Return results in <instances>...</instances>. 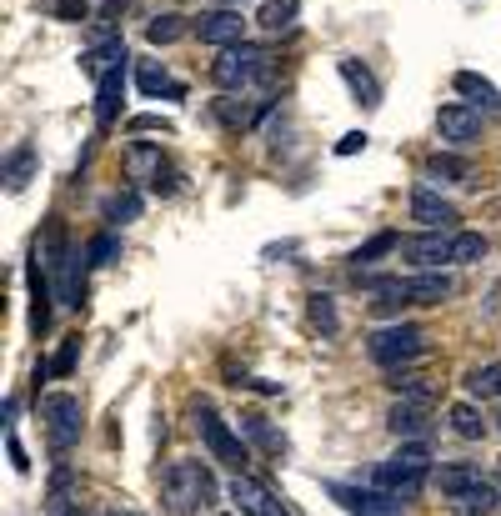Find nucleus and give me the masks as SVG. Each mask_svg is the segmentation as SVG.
Wrapping results in <instances>:
<instances>
[{
    "instance_id": "nucleus-1",
    "label": "nucleus",
    "mask_w": 501,
    "mask_h": 516,
    "mask_svg": "<svg viewBox=\"0 0 501 516\" xmlns=\"http://www.w3.org/2000/svg\"><path fill=\"white\" fill-rule=\"evenodd\" d=\"M161 496H166L171 516H196V511H206V506L216 501V476H211L206 461L181 456V461L166 466V476H161Z\"/></svg>"
},
{
    "instance_id": "nucleus-2",
    "label": "nucleus",
    "mask_w": 501,
    "mask_h": 516,
    "mask_svg": "<svg viewBox=\"0 0 501 516\" xmlns=\"http://www.w3.org/2000/svg\"><path fill=\"white\" fill-rule=\"evenodd\" d=\"M266 66H271V51L266 46H231V51H221L216 61H211V81L221 86V91H246V86H256L261 76H266Z\"/></svg>"
},
{
    "instance_id": "nucleus-3",
    "label": "nucleus",
    "mask_w": 501,
    "mask_h": 516,
    "mask_svg": "<svg viewBox=\"0 0 501 516\" xmlns=\"http://www.w3.org/2000/svg\"><path fill=\"white\" fill-rule=\"evenodd\" d=\"M41 421H46V436L56 451H71L81 441V426H86V411H81V396L71 391H51L41 396Z\"/></svg>"
},
{
    "instance_id": "nucleus-4",
    "label": "nucleus",
    "mask_w": 501,
    "mask_h": 516,
    "mask_svg": "<svg viewBox=\"0 0 501 516\" xmlns=\"http://www.w3.org/2000/svg\"><path fill=\"white\" fill-rule=\"evenodd\" d=\"M196 431H201V441H206V451L221 461V466H231V471H246L251 466V451H246V441L216 416V406H196Z\"/></svg>"
},
{
    "instance_id": "nucleus-5",
    "label": "nucleus",
    "mask_w": 501,
    "mask_h": 516,
    "mask_svg": "<svg viewBox=\"0 0 501 516\" xmlns=\"http://www.w3.org/2000/svg\"><path fill=\"white\" fill-rule=\"evenodd\" d=\"M366 351H371V361H381V366H401V361H416V356L426 351V331L411 326V321H396V326L371 331V336H366Z\"/></svg>"
},
{
    "instance_id": "nucleus-6",
    "label": "nucleus",
    "mask_w": 501,
    "mask_h": 516,
    "mask_svg": "<svg viewBox=\"0 0 501 516\" xmlns=\"http://www.w3.org/2000/svg\"><path fill=\"white\" fill-rule=\"evenodd\" d=\"M326 496L341 501L346 516H401V501L386 496L381 486H346V481H326Z\"/></svg>"
},
{
    "instance_id": "nucleus-7",
    "label": "nucleus",
    "mask_w": 501,
    "mask_h": 516,
    "mask_svg": "<svg viewBox=\"0 0 501 516\" xmlns=\"http://www.w3.org/2000/svg\"><path fill=\"white\" fill-rule=\"evenodd\" d=\"M191 36H196L201 46L231 51V46H241V41H246V21H241V11L216 6V11H201V16L191 21Z\"/></svg>"
},
{
    "instance_id": "nucleus-8",
    "label": "nucleus",
    "mask_w": 501,
    "mask_h": 516,
    "mask_svg": "<svg viewBox=\"0 0 501 516\" xmlns=\"http://www.w3.org/2000/svg\"><path fill=\"white\" fill-rule=\"evenodd\" d=\"M226 491H231V501H236L241 516H291V506H286L266 481H256V476H246V471H236Z\"/></svg>"
},
{
    "instance_id": "nucleus-9",
    "label": "nucleus",
    "mask_w": 501,
    "mask_h": 516,
    "mask_svg": "<svg viewBox=\"0 0 501 516\" xmlns=\"http://www.w3.org/2000/svg\"><path fill=\"white\" fill-rule=\"evenodd\" d=\"M451 236H456V231L401 236V261H411L416 271H441V266H451Z\"/></svg>"
},
{
    "instance_id": "nucleus-10",
    "label": "nucleus",
    "mask_w": 501,
    "mask_h": 516,
    "mask_svg": "<svg viewBox=\"0 0 501 516\" xmlns=\"http://www.w3.org/2000/svg\"><path fill=\"white\" fill-rule=\"evenodd\" d=\"M386 426H391L401 441H426V431H431V396H401V401L386 411Z\"/></svg>"
},
{
    "instance_id": "nucleus-11",
    "label": "nucleus",
    "mask_w": 501,
    "mask_h": 516,
    "mask_svg": "<svg viewBox=\"0 0 501 516\" xmlns=\"http://www.w3.org/2000/svg\"><path fill=\"white\" fill-rule=\"evenodd\" d=\"M411 221H416L421 231H451L461 216H456V206H451L446 196H436L431 186H416V191H411Z\"/></svg>"
},
{
    "instance_id": "nucleus-12",
    "label": "nucleus",
    "mask_w": 501,
    "mask_h": 516,
    "mask_svg": "<svg viewBox=\"0 0 501 516\" xmlns=\"http://www.w3.org/2000/svg\"><path fill=\"white\" fill-rule=\"evenodd\" d=\"M426 476H431V471H411V466L381 461V466L371 471V486H381V491L396 496V501H416V496L426 491Z\"/></svg>"
},
{
    "instance_id": "nucleus-13",
    "label": "nucleus",
    "mask_w": 501,
    "mask_h": 516,
    "mask_svg": "<svg viewBox=\"0 0 501 516\" xmlns=\"http://www.w3.org/2000/svg\"><path fill=\"white\" fill-rule=\"evenodd\" d=\"M436 131L451 146H471V141H481V111H471V106H441L436 111Z\"/></svg>"
},
{
    "instance_id": "nucleus-14",
    "label": "nucleus",
    "mask_w": 501,
    "mask_h": 516,
    "mask_svg": "<svg viewBox=\"0 0 501 516\" xmlns=\"http://www.w3.org/2000/svg\"><path fill=\"white\" fill-rule=\"evenodd\" d=\"M451 291H456V281H451V276H441V271L401 276V301H406V306H441Z\"/></svg>"
},
{
    "instance_id": "nucleus-15",
    "label": "nucleus",
    "mask_w": 501,
    "mask_h": 516,
    "mask_svg": "<svg viewBox=\"0 0 501 516\" xmlns=\"http://www.w3.org/2000/svg\"><path fill=\"white\" fill-rule=\"evenodd\" d=\"M121 96H126V66H116L111 76L96 81V126L111 131L116 116H121Z\"/></svg>"
},
{
    "instance_id": "nucleus-16",
    "label": "nucleus",
    "mask_w": 501,
    "mask_h": 516,
    "mask_svg": "<svg viewBox=\"0 0 501 516\" xmlns=\"http://www.w3.org/2000/svg\"><path fill=\"white\" fill-rule=\"evenodd\" d=\"M336 71H341V81L351 86V96H356L366 111H376V106H381V86H376V76H371L356 56H341V61H336Z\"/></svg>"
},
{
    "instance_id": "nucleus-17",
    "label": "nucleus",
    "mask_w": 501,
    "mask_h": 516,
    "mask_svg": "<svg viewBox=\"0 0 501 516\" xmlns=\"http://www.w3.org/2000/svg\"><path fill=\"white\" fill-rule=\"evenodd\" d=\"M136 86H141V96H151V101H156V96H171V101L186 96V86H181L166 66H156V61H141V66H136Z\"/></svg>"
},
{
    "instance_id": "nucleus-18",
    "label": "nucleus",
    "mask_w": 501,
    "mask_h": 516,
    "mask_svg": "<svg viewBox=\"0 0 501 516\" xmlns=\"http://www.w3.org/2000/svg\"><path fill=\"white\" fill-rule=\"evenodd\" d=\"M501 511V496H496V481H476L471 491L451 496V516H491Z\"/></svg>"
},
{
    "instance_id": "nucleus-19",
    "label": "nucleus",
    "mask_w": 501,
    "mask_h": 516,
    "mask_svg": "<svg viewBox=\"0 0 501 516\" xmlns=\"http://www.w3.org/2000/svg\"><path fill=\"white\" fill-rule=\"evenodd\" d=\"M431 481H436V491L451 501V496L471 491V486H476V481H486V476H481L471 461H446V466H436V476H431Z\"/></svg>"
},
{
    "instance_id": "nucleus-20",
    "label": "nucleus",
    "mask_w": 501,
    "mask_h": 516,
    "mask_svg": "<svg viewBox=\"0 0 501 516\" xmlns=\"http://www.w3.org/2000/svg\"><path fill=\"white\" fill-rule=\"evenodd\" d=\"M116 66H126V41H106V46H96V51H86V56H81V71H86L91 81L111 76Z\"/></svg>"
},
{
    "instance_id": "nucleus-21",
    "label": "nucleus",
    "mask_w": 501,
    "mask_h": 516,
    "mask_svg": "<svg viewBox=\"0 0 501 516\" xmlns=\"http://www.w3.org/2000/svg\"><path fill=\"white\" fill-rule=\"evenodd\" d=\"M31 176H36V146H26V141H21V146L6 156V191H11V196H21V191L31 186Z\"/></svg>"
},
{
    "instance_id": "nucleus-22",
    "label": "nucleus",
    "mask_w": 501,
    "mask_h": 516,
    "mask_svg": "<svg viewBox=\"0 0 501 516\" xmlns=\"http://www.w3.org/2000/svg\"><path fill=\"white\" fill-rule=\"evenodd\" d=\"M446 421H451V431H456L461 441H481V436H486V416H481V406H471V401L446 406Z\"/></svg>"
},
{
    "instance_id": "nucleus-23",
    "label": "nucleus",
    "mask_w": 501,
    "mask_h": 516,
    "mask_svg": "<svg viewBox=\"0 0 501 516\" xmlns=\"http://www.w3.org/2000/svg\"><path fill=\"white\" fill-rule=\"evenodd\" d=\"M466 391H471L476 401H501V361L471 366V371H466Z\"/></svg>"
},
{
    "instance_id": "nucleus-24",
    "label": "nucleus",
    "mask_w": 501,
    "mask_h": 516,
    "mask_svg": "<svg viewBox=\"0 0 501 516\" xmlns=\"http://www.w3.org/2000/svg\"><path fill=\"white\" fill-rule=\"evenodd\" d=\"M296 16H301V0H266L261 16H256V26L276 36V31H291V26H296Z\"/></svg>"
},
{
    "instance_id": "nucleus-25",
    "label": "nucleus",
    "mask_w": 501,
    "mask_h": 516,
    "mask_svg": "<svg viewBox=\"0 0 501 516\" xmlns=\"http://www.w3.org/2000/svg\"><path fill=\"white\" fill-rule=\"evenodd\" d=\"M46 516H81V501H76L71 471H56V481H51V496H46Z\"/></svg>"
},
{
    "instance_id": "nucleus-26",
    "label": "nucleus",
    "mask_w": 501,
    "mask_h": 516,
    "mask_svg": "<svg viewBox=\"0 0 501 516\" xmlns=\"http://www.w3.org/2000/svg\"><path fill=\"white\" fill-rule=\"evenodd\" d=\"M426 176L441 181V186H466V181H471V161H461V156H431V161H426Z\"/></svg>"
},
{
    "instance_id": "nucleus-27",
    "label": "nucleus",
    "mask_w": 501,
    "mask_h": 516,
    "mask_svg": "<svg viewBox=\"0 0 501 516\" xmlns=\"http://www.w3.org/2000/svg\"><path fill=\"white\" fill-rule=\"evenodd\" d=\"M31 296H36V306H31V326L46 331V326H51V286H46V266H41V256H36V266H31Z\"/></svg>"
},
{
    "instance_id": "nucleus-28",
    "label": "nucleus",
    "mask_w": 501,
    "mask_h": 516,
    "mask_svg": "<svg viewBox=\"0 0 501 516\" xmlns=\"http://www.w3.org/2000/svg\"><path fill=\"white\" fill-rule=\"evenodd\" d=\"M451 86L466 96V101H481V106H501V91L486 81V76H476V71H456L451 76Z\"/></svg>"
},
{
    "instance_id": "nucleus-29",
    "label": "nucleus",
    "mask_w": 501,
    "mask_h": 516,
    "mask_svg": "<svg viewBox=\"0 0 501 516\" xmlns=\"http://www.w3.org/2000/svg\"><path fill=\"white\" fill-rule=\"evenodd\" d=\"M391 251H401V236H396V231H376L366 246L351 251V266L361 271V266H371V261H381V256H391Z\"/></svg>"
},
{
    "instance_id": "nucleus-30",
    "label": "nucleus",
    "mask_w": 501,
    "mask_h": 516,
    "mask_svg": "<svg viewBox=\"0 0 501 516\" xmlns=\"http://www.w3.org/2000/svg\"><path fill=\"white\" fill-rule=\"evenodd\" d=\"M486 256V236L481 231H456L451 236V266H471Z\"/></svg>"
},
{
    "instance_id": "nucleus-31",
    "label": "nucleus",
    "mask_w": 501,
    "mask_h": 516,
    "mask_svg": "<svg viewBox=\"0 0 501 516\" xmlns=\"http://www.w3.org/2000/svg\"><path fill=\"white\" fill-rule=\"evenodd\" d=\"M186 31H191L186 16H156V21L146 26V41H151V46H176Z\"/></svg>"
},
{
    "instance_id": "nucleus-32",
    "label": "nucleus",
    "mask_w": 501,
    "mask_h": 516,
    "mask_svg": "<svg viewBox=\"0 0 501 516\" xmlns=\"http://www.w3.org/2000/svg\"><path fill=\"white\" fill-rule=\"evenodd\" d=\"M241 431H246V436H251L256 446H266V451H276V456L286 451V441H281V436H276V431L266 426V416H241Z\"/></svg>"
},
{
    "instance_id": "nucleus-33",
    "label": "nucleus",
    "mask_w": 501,
    "mask_h": 516,
    "mask_svg": "<svg viewBox=\"0 0 501 516\" xmlns=\"http://www.w3.org/2000/svg\"><path fill=\"white\" fill-rule=\"evenodd\" d=\"M306 301H311V321H316L326 336H336V326H341V321H336V306H331V296H326V291H311Z\"/></svg>"
},
{
    "instance_id": "nucleus-34",
    "label": "nucleus",
    "mask_w": 501,
    "mask_h": 516,
    "mask_svg": "<svg viewBox=\"0 0 501 516\" xmlns=\"http://www.w3.org/2000/svg\"><path fill=\"white\" fill-rule=\"evenodd\" d=\"M116 251H121V241H116L111 231H101V236L86 246V261H91V266H111V256H116Z\"/></svg>"
},
{
    "instance_id": "nucleus-35",
    "label": "nucleus",
    "mask_w": 501,
    "mask_h": 516,
    "mask_svg": "<svg viewBox=\"0 0 501 516\" xmlns=\"http://www.w3.org/2000/svg\"><path fill=\"white\" fill-rule=\"evenodd\" d=\"M76 356H81V336H66L61 351H56V361H51V376H71V371H76Z\"/></svg>"
},
{
    "instance_id": "nucleus-36",
    "label": "nucleus",
    "mask_w": 501,
    "mask_h": 516,
    "mask_svg": "<svg viewBox=\"0 0 501 516\" xmlns=\"http://www.w3.org/2000/svg\"><path fill=\"white\" fill-rule=\"evenodd\" d=\"M106 216H111V221H136V216H141V196H136V191H126V196H111Z\"/></svg>"
},
{
    "instance_id": "nucleus-37",
    "label": "nucleus",
    "mask_w": 501,
    "mask_h": 516,
    "mask_svg": "<svg viewBox=\"0 0 501 516\" xmlns=\"http://www.w3.org/2000/svg\"><path fill=\"white\" fill-rule=\"evenodd\" d=\"M386 386H391V391H396V396H431V391H426V381H421V376H401V371H396V376H391V381H386Z\"/></svg>"
},
{
    "instance_id": "nucleus-38",
    "label": "nucleus",
    "mask_w": 501,
    "mask_h": 516,
    "mask_svg": "<svg viewBox=\"0 0 501 516\" xmlns=\"http://www.w3.org/2000/svg\"><path fill=\"white\" fill-rule=\"evenodd\" d=\"M131 131H136V136H141V131H161V136H171L176 126H171L166 116H136V121H131Z\"/></svg>"
},
{
    "instance_id": "nucleus-39",
    "label": "nucleus",
    "mask_w": 501,
    "mask_h": 516,
    "mask_svg": "<svg viewBox=\"0 0 501 516\" xmlns=\"http://www.w3.org/2000/svg\"><path fill=\"white\" fill-rule=\"evenodd\" d=\"M366 141H371L366 131H346V136L336 141V156H356V151H366Z\"/></svg>"
},
{
    "instance_id": "nucleus-40",
    "label": "nucleus",
    "mask_w": 501,
    "mask_h": 516,
    "mask_svg": "<svg viewBox=\"0 0 501 516\" xmlns=\"http://www.w3.org/2000/svg\"><path fill=\"white\" fill-rule=\"evenodd\" d=\"M6 451H11V466H16V471H31V461H26V446L16 441V431H11V426H6Z\"/></svg>"
},
{
    "instance_id": "nucleus-41",
    "label": "nucleus",
    "mask_w": 501,
    "mask_h": 516,
    "mask_svg": "<svg viewBox=\"0 0 501 516\" xmlns=\"http://www.w3.org/2000/svg\"><path fill=\"white\" fill-rule=\"evenodd\" d=\"M106 516H141V511H136V506H121V501H116V506H106Z\"/></svg>"
},
{
    "instance_id": "nucleus-42",
    "label": "nucleus",
    "mask_w": 501,
    "mask_h": 516,
    "mask_svg": "<svg viewBox=\"0 0 501 516\" xmlns=\"http://www.w3.org/2000/svg\"><path fill=\"white\" fill-rule=\"evenodd\" d=\"M221 516H226V511H221Z\"/></svg>"
}]
</instances>
